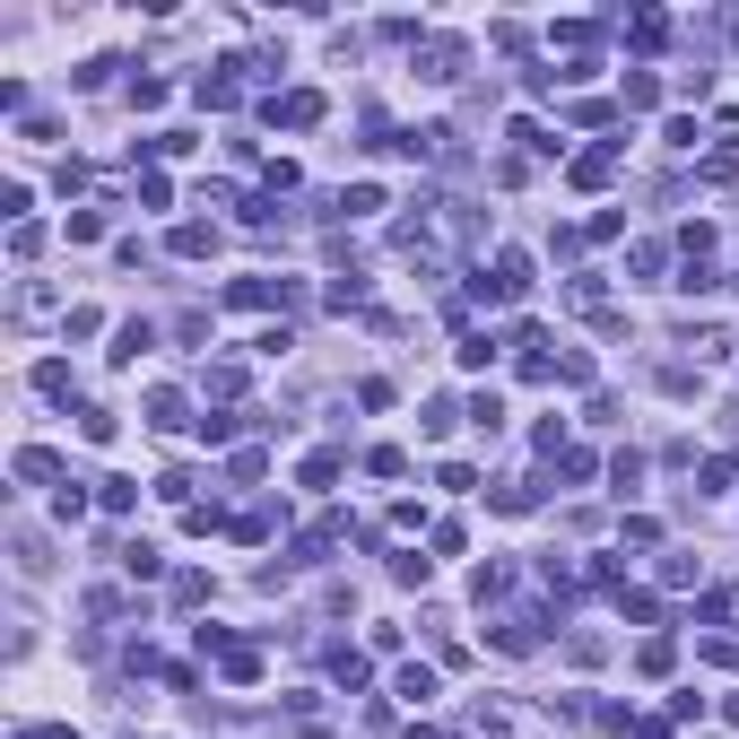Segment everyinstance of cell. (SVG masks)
I'll return each mask as SVG.
<instances>
[{
	"label": "cell",
	"mask_w": 739,
	"mask_h": 739,
	"mask_svg": "<svg viewBox=\"0 0 739 739\" xmlns=\"http://www.w3.org/2000/svg\"><path fill=\"white\" fill-rule=\"evenodd\" d=\"M218 670H227V679H236V687H252V679H261V652H252V644H236V652H227V661H218Z\"/></svg>",
	"instance_id": "15"
},
{
	"label": "cell",
	"mask_w": 739,
	"mask_h": 739,
	"mask_svg": "<svg viewBox=\"0 0 739 739\" xmlns=\"http://www.w3.org/2000/svg\"><path fill=\"white\" fill-rule=\"evenodd\" d=\"M566 174H575L583 192H601V183H610V174H617V139H610V148H583V157H575Z\"/></svg>",
	"instance_id": "4"
},
{
	"label": "cell",
	"mask_w": 739,
	"mask_h": 739,
	"mask_svg": "<svg viewBox=\"0 0 739 739\" xmlns=\"http://www.w3.org/2000/svg\"><path fill=\"white\" fill-rule=\"evenodd\" d=\"M626 105H635V114L661 105V79H652V70H626Z\"/></svg>",
	"instance_id": "16"
},
{
	"label": "cell",
	"mask_w": 739,
	"mask_h": 739,
	"mask_svg": "<svg viewBox=\"0 0 739 739\" xmlns=\"http://www.w3.org/2000/svg\"><path fill=\"white\" fill-rule=\"evenodd\" d=\"M270 123H287V130H314V123H322V96H314V88H296V96H278V105H270Z\"/></svg>",
	"instance_id": "2"
},
{
	"label": "cell",
	"mask_w": 739,
	"mask_h": 739,
	"mask_svg": "<svg viewBox=\"0 0 739 739\" xmlns=\"http://www.w3.org/2000/svg\"><path fill=\"white\" fill-rule=\"evenodd\" d=\"M35 391H53V400H61V391H70V366H61V357H44V366H35Z\"/></svg>",
	"instance_id": "25"
},
{
	"label": "cell",
	"mask_w": 739,
	"mask_h": 739,
	"mask_svg": "<svg viewBox=\"0 0 739 739\" xmlns=\"http://www.w3.org/2000/svg\"><path fill=\"white\" fill-rule=\"evenodd\" d=\"M96 504H105V513H130V504H139V479H96Z\"/></svg>",
	"instance_id": "11"
},
{
	"label": "cell",
	"mask_w": 739,
	"mask_h": 739,
	"mask_svg": "<svg viewBox=\"0 0 739 739\" xmlns=\"http://www.w3.org/2000/svg\"><path fill=\"white\" fill-rule=\"evenodd\" d=\"M626 44H635V53H661V44H670V18H661V9H644V18L626 26Z\"/></svg>",
	"instance_id": "7"
},
{
	"label": "cell",
	"mask_w": 739,
	"mask_h": 739,
	"mask_svg": "<svg viewBox=\"0 0 739 739\" xmlns=\"http://www.w3.org/2000/svg\"><path fill=\"white\" fill-rule=\"evenodd\" d=\"M617 617H635V626H661V601H652V592H617Z\"/></svg>",
	"instance_id": "14"
},
{
	"label": "cell",
	"mask_w": 739,
	"mask_h": 739,
	"mask_svg": "<svg viewBox=\"0 0 739 739\" xmlns=\"http://www.w3.org/2000/svg\"><path fill=\"white\" fill-rule=\"evenodd\" d=\"M453 357H462V366H496V340H488V331H470V340H462Z\"/></svg>",
	"instance_id": "24"
},
{
	"label": "cell",
	"mask_w": 739,
	"mask_h": 739,
	"mask_svg": "<svg viewBox=\"0 0 739 739\" xmlns=\"http://www.w3.org/2000/svg\"><path fill=\"white\" fill-rule=\"evenodd\" d=\"M174 252H183V261H201V252H218V227H174Z\"/></svg>",
	"instance_id": "13"
},
{
	"label": "cell",
	"mask_w": 739,
	"mask_h": 739,
	"mask_svg": "<svg viewBox=\"0 0 739 739\" xmlns=\"http://www.w3.org/2000/svg\"><path fill=\"white\" fill-rule=\"evenodd\" d=\"M331 679L340 687H366V652H331Z\"/></svg>",
	"instance_id": "22"
},
{
	"label": "cell",
	"mask_w": 739,
	"mask_h": 739,
	"mask_svg": "<svg viewBox=\"0 0 739 739\" xmlns=\"http://www.w3.org/2000/svg\"><path fill=\"white\" fill-rule=\"evenodd\" d=\"M287 296H296V287H287V278H236V287H227V305H287Z\"/></svg>",
	"instance_id": "5"
},
{
	"label": "cell",
	"mask_w": 739,
	"mask_h": 739,
	"mask_svg": "<svg viewBox=\"0 0 739 739\" xmlns=\"http://www.w3.org/2000/svg\"><path fill=\"white\" fill-rule=\"evenodd\" d=\"M470 592H479V601H504V592H513V566H479Z\"/></svg>",
	"instance_id": "12"
},
{
	"label": "cell",
	"mask_w": 739,
	"mask_h": 739,
	"mask_svg": "<svg viewBox=\"0 0 739 739\" xmlns=\"http://www.w3.org/2000/svg\"><path fill=\"white\" fill-rule=\"evenodd\" d=\"M470 739H531V731H522V723L488 696V705H470Z\"/></svg>",
	"instance_id": "3"
},
{
	"label": "cell",
	"mask_w": 739,
	"mask_h": 739,
	"mask_svg": "<svg viewBox=\"0 0 739 739\" xmlns=\"http://www.w3.org/2000/svg\"><path fill=\"white\" fill-rule=\"evenodd\" d=\"M157 566H166V557H157V548H148V539H123V575H130V583H148V575H157Z\"/></svg>",
	"instance_id": "8"
},
{
	"label": "cell",
	"mask_w": 739,
	"mask_h": 739,
	"mask_svg": "<svg viewBox=\"0 0 739 739\" xmlns=\"http://www.w3.org/2000/svg\"><path fill=\"white\" fill-rule=\"evenodd\" d=\"M296 479H305V488H331V479H340V453H305V470H296Z\"/></svg>",
	"instance_id": "18"
},
{
	"label": "cell",
	"mask_w": 739,
	"mask_h": 739,
	"mask_svg": "<svg viewBox=\"0 0 739 739\" xmlns=\"http://www.w3.org/2000/svg\"><path fill=\"white\" fill-rule=\"evenodd\" d=\"M462 61H470V44H453V35H435V44L418 53V79H435V88H453V79H462Z\"/></svg>",
	"instance_id": "1"
},
{
	"label": "cell",
	"mask_w": 739,
	"mask_h": 739,
	"mask_svg": "<svg viewBox=\"0 0 739 739\" xmlns=\"http://www.w3.org/2000/svg\"><path fill=\"white\" fill-rule=\"evenodd\" d=\"M148 349H157V331H148V322H123V331H114V366H139Z\"/></svg>",
	"instance_id": "6"
},
{
	"label": "cell",
	"mask_w": 739,
	"mask_h": 739,
	"mask_svg": "<svg viewBox=\"0 0 739 739\" xmlns=\"http://www.w3.org/2000/svg\"><path fill=\"white\" fill-rule=\"evenodd\" d=\"M18 739H79V731H18Z\"/></svg>",
	"instance_id": "26"
},
{
	"label": "cell",
	"mask_w": 739,
	"mask_h": 739,
	"mask_svg": "<svg viewBox=\"0 0 739 739\" xmlns=\"http://www.w3.org/2000/svg\"><path fill=\"white\" fill-rule=\"evenodd\" d=\"M236 427H245V418H227V409H209V418H201V444H236Z\"/></svg>",
	"instance_id": "21"
},
{
	"label": "cell",
	"mask_w": 739,
	"mask_h": 739,
	"mask_svg": "<svg viewBox=\"0 0 739 739\" xmlns=\"http://www.w3.org/2000/svg\"><path fill=\"white\" fill-rule=\"evenodd\" d=\"M18 479H35V488H44V479H61V462H53L44 444H26V453H18Z\"/></svg>",
	"instance_id": "9"
},
{
	"label": "cell",
	"mask_w": 739,
	"mask_h": 739,
	"mask_svg": "<svg viewBox=\"0 0 739 739\" xmlns=\"http://www.w3.org/2000/svg\"><path fill=\"white\" fill-rule=\"evenodd\" d=\"M670 661H679V652H670V635H652V644L635 652V670H644V679H670Z\"/></svg>",
	"instance_id": "10"
},
{
	"label": "cell",
	"mask_w": 739,
	"mask_h": 739,
	"mask_svg": "<svg viewBox=\"0 0 739 739\" xmlns=\"http://www.w3.org/2000/svg\"><path fill=\"white\" fill-rule=\"evenodd\" d=\"M53 314V287H18V322H44Z\"/></svg>",
	"instance_id": "20"
},
{
	"label": "cell",
	"mask_w": 739,
	"mask_h": 739,
	"mask_svg": "<svg viewBox=\"0 0 739 739\" xmlns=\"http://www.w3.org/2000/svg\"><path fill=\"white\" fill-rule=\"evenodd\" d=\"M366 470H374V479H400L409 462H400V444H374V453H366Z\"/></svg>",
	"instance_id": "23"
},
{
	"label": "cell",
	"mask_w": 739,
	"mask_h": 739,
	"mask_svg": "<svg viewBox=\"0 0 739 739\" xmlns=\"http://www.w3.org/2000/svg\"><path fill=\"white\" fill-rule=\"evenodd\" d=\"M148 427H183V391H148Z\"/></svg>",
	"instance_id": "17"
},
{
	"label": "cell",
	"mask_w": 739,
	"mask_h": 739,
	"mask_svg": "<svg viewBox=\"0 0 739 739\" xmlns=\"http://www.w3.org/2000/svg\"><path fill=\"white\" fill-rule=\"evenodd\" d=\"M340 209H349V218H374V209H383V192H374V183H349V192H340Z\"/></svg>",
	"instance_id": "19"
}]
</instances>
